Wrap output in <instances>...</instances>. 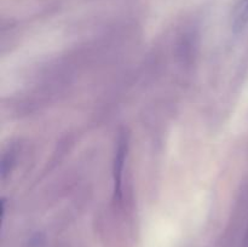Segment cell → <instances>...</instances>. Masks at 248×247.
<instances>
[{
	"instance_id": "6da1fadb",
	"label": "cell",
	"mask_w": 248,
	"mask_h": 247,
	"mask_svg": "<svg viewBox=\"0 0 248 247\" xmlns=\"http://www.w3.org/2000/svg\"><path fill=\"white\" fill-rule=\"evenodd\" d=\"M248 23V0H239L232 12V28L235 31L244 29Z\"/></svg>"
}]
</instances>
